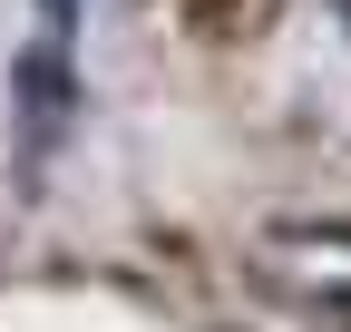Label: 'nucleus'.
<instances>
[{
    "label": "nucleus",
    "instance_id": "f257e3e1",
    "mask_svg": "<svg viewBox=\"0 0 351 332\" xmlns=\"http://www.w3.org/2000/svg\"><path fill=\"white\" fill-rule=\"evenodd\" d=\"M20 88H29L39 108H59V98H69V78H59V59H20Z\"/></svg>",
    "mask_w": 351,
    "mask_h": 332
},
{
    "label": "nucleus",
    "instance_id": "f03ea898",
    "mask_svg": "<svg viewBox=\"0 0 351 332\" xmlns=\"http://www.w3.org/2000/svg\"><path fill=\"white\" fill-rule=\"evenodd\" d=\"M39 20H49V29H69V20H78V0H39Z\"/></svg>",
    "mask_w": 351,
    "mask_h": 332
}]
</instances>
